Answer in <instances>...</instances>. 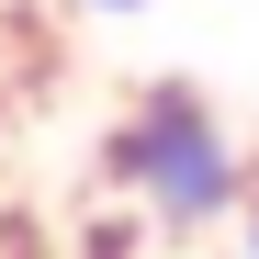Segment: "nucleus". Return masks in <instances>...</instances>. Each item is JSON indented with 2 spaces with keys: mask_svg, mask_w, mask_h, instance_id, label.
Returning <instances> with one entry per match:
<instances>
[{
  "mask_svg": "<svg viewBox=\"0 0 259 259\" xmlns=\"http://www.w3.org/2000/svg\"><path fill=\"white\" fill-rule=\"evenodd\" d=\"M113 181L136 192L169 237H214L248 214V147L214 124V102L192 79H158L136 91V113L113 124Z\"/></svg>",
  "mask_w": 259,
  "mask_h": 259,
  "instance_id": "nucleus-1",
  "label": "nucleus"
},
{
  "mask_svg": "<svg viewBox=\"0 0 259 259\" xmlns=\"http://www.w3.org/2000/svg\"><path fill=\"white\" fill-rule=\"evenodd\" d=\"M248 259H259V203H248Z\"/></svg>",
  "mask_w": 259,
  "mask_h": 259,
  "instance_id": "nucleus-3",
  "label": "nucleus"
},
{
  "mask_svg": "<svg viewBox=\"0 0 259 259\" xmlns=\"http://www.w3.org/2000/svg\"><path fill=\"white\" fill-rule=\"evenodd\" d=\"M91 12H147V0H91Z\"/></svg>",
  "mask_w": 259,
  "mask_h": 259,
  "instance_id": "nucleus-2",
  "label": "nucleus"
}]
</instances>
